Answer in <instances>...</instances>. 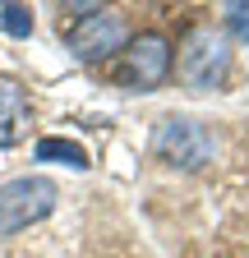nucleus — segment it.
<instances>
[{
  "instance_id": "9",
  "label": "nucleus",
  "mask_w": 249,
  "mask_h": 258,
  "mask_svg": "<svg viewBox=\"0 0 249 258\" xmlns=\"http://www.w3.org/2000/svg\"><path fill=\"white\" fill-rule=\"evenodd\" d=\"M226 28L235 32L240 42H249V0H231V5H226Z\"/></svg>"
},
{
  "instance_id": "2",
  "label": "nucleus",
  "mask_w": 249,
  "mask_h": 258,
  "mask_svg": "<svg viewBox=\"0 0 249 258\" xmlns=\"http://www.w3.org/2000/svg\"><path fill=\"white\" fill-rule=\"evenodd\" d=\"M55 199H60V189L46 175H19L10 184H0V235H14L23 226L42 221L55 208Z\"/></svg>"
},
{
  "instance_id": "3",
  "label": "nucleus",
  "mask_w": 249,
  "mask_h": 258,
  "mask_svg": "<svg viewBox=\"0 0 249 258\" xmlns=\"http://www.w3.org/2000/svg\"><path fill=\"white\" fill-rule=\"evenodd\" d=\"M152 148H157L162 161H171V166L180 171H199L212 161V134L199 124V120H184V115H166L157 124V139H152Z\"/></svg>"
},
{
  "instance_id": "1",
  "label": "nucleus",
  "mask_w": 249,
  "mask_h": 258,
  "mask_svg": "<svg viewBox=\"0 0 249 258\" xmlns=\"http://www.w3.org/2000/svg\"><path fill=\"white\" fill-rule=\"evenodd\" d=\"M226 64H231V51H226V37L217 28H190L184 32L180 55H175V74L184 88H194V92L222 88Z\"/></svg>"
},
{
  "instance_id": "4",
  "label": "nucleus",
  "mask_w": 249,
  "mask_h": 258,
  "mask_svg": "<svg viewBox=\"0 0 249 258\" xmlns=\"http://www.w3.org/2000/svg\"><path fill=\"white\" fill-rule=\"evenodd\" d=\"M65 42H70V51H74L79 60H106V55H115L120 42H125V23H120L115 14H106V10H88V14L65 32Z\"/></svg>"
},
{
  "instance_id": "5",
  "label": "nucleus",
  "mask_w": 249,
  "mask_h": 258,
  "mask_svg": "<svg viewBox=\"0 0 249 258\" xmlns=\"http://www.w3.org/2000/svg\"><path fill=\"white\" fill-rule=\"evenodd\" d=\"M125 64H130V79L143 92L157 88L171 74V42L162 32H139V37H130V46H125Z\"/></svg>"
},
{
  "instance_id": "7",
  "label": "nucleus",
  "mask_w": 249,
  "mask_h": 258,
  "mask_svg": "<svg viewBox=\"0 0 249 258\" xmlns=\"http://www.w3.org/2000/svg\"><path fill=\"white\" fill-rule=\"evenodd\" d=\"M37 161H65V166L83 171L88 166V152L74 139H37Z\"/></svg>"
},
{
  "instance_id": "6",
  "label": "nucleus",
  "mask_w": 249,
  "mask_h": 258,
  "mask_svg": "<svg viewBox=\"0 0 249 258\" xmlns=\"http://www.w3.org/2000/svg\"><path fill=\"white\" fill-rule=\"evenodd\" d=\"M28 134V97L14 79H0V148H14Z\"/></svg>"
},
{
  "instance_id": "8",
  "label": "nucleus",
  "mask_w": 249,
  "mask_h": 258,
  "mask_svg": "<svg viewBox=\"0 0 249 258\" xmlns=\"http://www.w3.org/2000/svg\"><path fill=\"white\" fill-rule=\"evenodd\" d=\"M0 23H5L10 37H28V32H33V10L28 5H5L0 10Z\"/></svg>"
}]
</instances>
